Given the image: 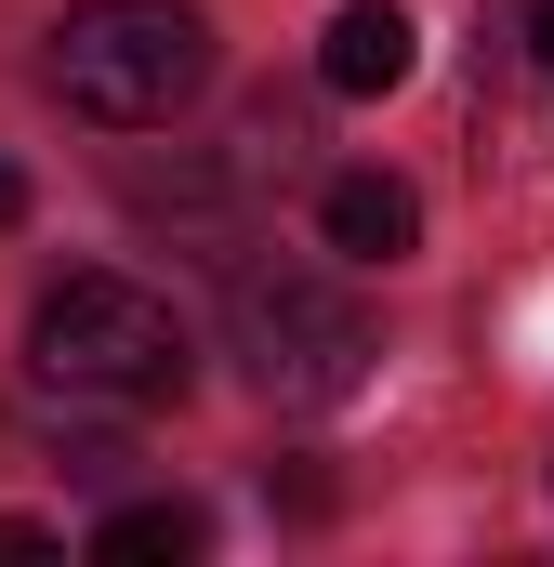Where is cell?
I'll return each instance as SVG.
<instances>
[{
  "mask_svg": "<svg viewBox=\"0 0 554 567\" xmlns=\"http://www.w3.org/2000/svg\"><path fill=\"white\" fill-rule=\"evenodd\" d=\"M185 370H198L185 317H172L145 278H106V265L53 278L40 317H27V383H40V396H80V410H172Z\"/></svg>",
  "mask_w": 554,
  "mask_h": 567,
  "instance_id": "1",
  "label": "cell"
},
{
  "mask_svg": "<svg viewBox=\"0 0 554 567\" xmlns=\"http://www.w3.org/2000/svg\"><path fill=\"white\" fill-rule=\"evenodd\" d=\"M317 238H330L343 265H410L422 251V198L397 172H330V185H317Z\"/></svg>",
  "mask_w": 554,
  "mask_h": 567,
  "instance_id": "4",
  "label": "cell"
},
{
  "mask_svg": "<svg viewBox=\"0 0 554 567\" xmlns=\"http://www.w3.org/2000/svg\"><path fill=\"white\" fill-rule=\"evenodd\" d=\"M198 542H212L198 502H120V515L93 528V567H158V555H198Z\"/></svg>",
  "mask_w": 554,
  "mask_h": 567,
  "instance_id": "6",
  "label": "cell"
},
{
  "mask_svg": "<svg viewBox=\"0 0 554 567\" xmlns=\"http://www.w3.org/2000/svg\"><path fill=\"white\" fill-rule=\"evenodd\" d=\"M304 145H317V133H304V106H277V93H265V106L238 120V145H225V172H238V185H290Z\"/></svg>",
  "mask_w": 554,
  "mask_h": 567,
  "instance_id": "7",
  "label": "cell"
},
{
  "mask_svg": "<svg viewBox=\"0 0 554 567\" xmlns=\"http://www.w3.org/2000/svg\"><path fill=\"white\" fill-rule=\"evenodd\" d=\"M422 66V27L397 13V0H343L330 13V40H317V80L343 93V106H370V93H397Z\"/></svg>",
  "mask_w": 554,
  "mask_h": 567,
  "instance_id": "5",
  "label": "cell"
},
{
  "mask_svg": "<svg viewBox=\"0 0 554 567\" xmlns=\"http://www.w3.org/2000/svg\"><path fill=\"white\" fill-rule=\"evenodd\" d=\"M225 357H238V383L265 410H343L370 383L383 330H370L357 290L317 278V265H238V290H225Z\"/></svg>",
  "mask_w": 554,
  "mask_h": 567,
  "instance_id": "3",
  "label": "cell"
},
{
  "mask_svg": "<svg viewBox=\"0 0 554 567\" xmlns=\"http://www.w3.org/2000/svg\"><path fill=\"white\" fill-rule=\"evenodd\" d=\"M13 225H27V172L0 158V238H13Z\"/></svg>",
  "mask_w": 554,
  "mask_h": 567,
  "instance_id": "9",
  "label": "cell"
},
{
  "mask_svg": "<svg viewBox=\"0 0 554 567\" xmlns=\"http://www.w3.org/2000/svg\"><path fill=\"white\" fill-rule=\"evenodd\" d=\"M542 66H554V0H542Z\"/></svg>",
  "mask_w": 554,
  "mask_h": 567,
  "instance_id": "10",
  "label": "cell"
},
{
  "mask_svg": "<svg viewBox=\"0 0 554 567\" xmlns=\"http://www.w3.org/2000/svg\"><path fill=\"white\" fill-rule=\"evenodd\" d=\"M0 555H53V528L40 515H0Z\"/></svg>",
  "mask_w": 554,
  "mask_h": 567,
  "instance_id": "8",
  "label": "cell"
},
{
  "mask_svg": "<svg viewBox=\"0 0 554 567\" xmlns=\"http://www.w3.org/2000/svg\"><path fill=\"white\" fill-rule=\"evenodd\" d=\"M53 93L93 133H172L212 93V13L198 0H80L53 27Z\"/></svg>",
  "mask_w": 554,
  "mask_h": 567,
  "instance_id": "2",
  "label": "cell"
}]
</instances>
